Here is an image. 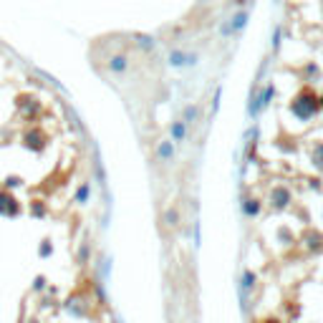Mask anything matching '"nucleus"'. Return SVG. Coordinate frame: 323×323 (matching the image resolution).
Segmentation results:
<instances>
[{
    "mask_svg": "<svg viewBox=\"0 0 323 323\" xmlns=\"http://www.w3.org/2000/svg\"><path fill=\"white\" fill-rule=\"evenodd\" d=\"M318 109H321L318 96H316L311 88H303V91H300V93L293 99V104H291V111H293L300 121H308L311 117H316V114H318Z\"/></svg>",
    "mask_w": 323,
    "mask_h": 323,
    "instance_id": "1",
    "label": "nucleus"
},
{
    "mask_svg": "<svg viewBox=\"0 0 323 323\" xmlns=\"http://www.w3.org/2000/svg\"><path fill=\"white\" fill-rule=\"evenodd\" d=\"M23 144L28 149H33V151H41V149H46V144H48V137H46L43 129L30 126V131H26V137H23Z\"/></svg>",
    "mask_w": 323,
    "mask_h": 323,
    "instance_id": "2",
    "label": "nucleus"
},
{
    "mask_svg": "<svg viewBox=\"0 0 323 323\" xmlns=\"http://www.w3.org/2000/svg\"><path fill=\"white\" fill-rule=\"evenodd\" d=\"M291 202H293V195H291V189H288V187L278 184V187H273V189H270V205L275 207V210H286Z\"/></svg>",
    "mask_w": 323,
    "mask_h": 323,
    "instance_id": "3",
    "label": "nucleus"
},
{
    "mask_svg": "<svg viewBox=\"0 0 323 323\" xmlns=\"http://www.w3.org/2000/svg\"><path fill=\"white\" fill-rule=\"evenodd\" d=\"M106 68H109L114 76H124V73L131 68V59H129L126 53H114V56H109V61H106Z\"/></svg>",
    "mask_w": 323,
    "mask_h": 323,
    "instance_id": "4",
    "label": "nucleus"
},
{
    "mask_svg": "<svg viewBox=\"0 0 323 323\" xmlns=\"http://www.w3.org/2000/svg\"><path fill=\"white\" fill-rule=\"evenodd\" d=\"M175 142L172 139H162L159 144H157V159H159V164H172L175 162Z\"/></svg>",
    "mask_w": 323,
    "mask_h": 323,
    "instance_id": "5",
    "label": "nucleus"
},
{
    "mask_svg": "<svg viewBox=\"0 0 323 323\" xmlns=\"http://www.w3.org/2000/svg\"><path fill=\"white\" fill-rule=\"evenodd\" d=\"M21 212V207H18V200L13 197V195H8V192H0V215H18Z\"/></svg>",
    "mask_w": 323,
    "mask_h": 323,
    "instance_id": "6",
    "label": "nucleus"
},
{
    "mask_svg": "<svg viewBox=\"0 0 323 323\" xmlns=\"http://www.w3.org/2000/svg\"><path fill=\"white\" fill-rule=\"evenodd\" d=\"M169 139L172 142H184L187 139V124L182 119H177V121L169 124Z\"/></svg>",
    "mask_w": 323,
    "mask_h": 323,
    "instance_id": "7",
    "label": "nucleus"
},
{
    "mask_svg": "<svg viewBox=\"0 0 323 323\" xmlns=\"http://www.w3.org/2000/svg\"><path fill=\"white\" fill-rule=\"evenodd\" d=\"M242 212H245V217H258L260 215V200L258 197H245Z\"/></svg>",
    "mask_w": 323,
    "mask_h": 323,
    "instance_id": "8",
    "label": "nucleus"
},
{
    "mask_svg": "<svg viewBox=\"0 0 323 323\" xmlns=\"http://www.w3.org/2000/svg\"><path fill=\"white\" fill-rule=\"evenodd\" d=\"M253 288H255V273H253V270H245V273H242V283H240V293L248 295Z\"/></svg>",
    "mask_w": 323,
    "mask_h": 323,
    "instance_id": "9",
    "label": "nucleus"
},
{
    "mask_svg": "<svg viewBox=\"0 0 323 323\" xmlns=\"http://www.w3.org/2000/svg\"><path fill=\"white\" fill-rule=\"evenodd\" d=\"M197 119H200V106L197 104H187L184 111H182V121L184 124H195Z\"/></svg>",
    "mask_w": 323,
    "mask_h": 323,
    "instance_id": "10",
    "label": "nucleus"
},
{
    "mask_svg": "<svg viewBox=\"0 0 323 323\" xmlns=\"http://www.w3.org/2000/svg\"><path fill=\"white\" fill-rule=\"evenodd\" d=\"M164 225H167V227H179V210H177V207H167V212H164Z\"/></svg>",
    "mask_w": 323,
    "mask_h": 323,
    "instance_id": "11",
    "label": "nucleus"
},
{
    "mask_svg": "<svg viewBox=\"0 0 323 323\" xmlns=\"http://www.w3.org/2000/svg\"><path fill=\"white\" fill-rule=\"evenodd\" d=\"M88 195H91V187H88V182H84V184L76 189V202H79V205H86Z\"/></svg>",
    "mask_w": 323,
    "mask_h": 323,
    "instance_id": "12",
    "label": "nucleus"
},
{
    "mask_svg": "<svg viewBox=\"0 0 323 323\" xmlns=\"http://www.w3.org/2000/svg\"><path fill=\"white\" fill-rule=\"evenodd\" d=\"M308 250H321L323 248V237L318 235V233H308Z\"/></svg>",
    "mask_w": 323,
    "mask_h": 323,
    "instance_id": "13",
    "label": "nucleus"
},
{
    "mask_svg": "<svg viewBox=\"0 0 323 323\" xmlns=\"http://www.w3.org/2000/svg\"><path fill=\"white\" fill-rule=\"evenodd\" d=\"M245 21H248V13H245V10H242V13H237L235 18H233V23H230V30L245 28Z\"/></svg>",
    "mask_w": 323,
    "mask_h": 323,
    "instance_id": "14",
    "label": "nucleus"
},
{
    "mask_svg": "<svg viewBox=\"0 0 323 323\" xmlns=\"http://www.w3.org/2000/svg\"><path fill=\"white\" fill-rule=\"evenodd\" d=\"M169 63H172V66H184V63H187V56H184L182 51H172V53H169Z\"/></svg>",
    "mask_w": 323,
    "mask_h": 323,
    "instance_id": "15",
    "label": "nucleus"
},
{
    "mask_svg": "<svg viewBox=\"0 0 323 323\" xmlns=\"http://www.w3.org/2000/svg\"><path fill=\"white\" fill-rule=\"evenodd\" d=\"M43 288H46V278H43V275H38V278H35V283H33V291H38V293H41Z\"/></svg>",
    "mask_w": 323,
    "mask_h": 323,
    "instance_id": "16",
    "label": "nucleus"
},
{
    "mask_svg": "<svg viewBox=\"0 0 323 323\" xmlns=\"http://www.w3.org/2000/svg\"><path fill=\"white\" fill-rule=\"evenodd\" d=\"M51 250H53V248L48 245V240H43V245H41V255H48Z\"/></svg>",
    "mask_w": 323,
    "mask_h": 323,
    "instance_id": "17",
    "label": "nucleus"
},
{
    "mask_svg": "<svg viewBox=\"0 0 323 323\" xmlns=\"http://www.w3.org/2000/svg\"><path fill=\"white\" fill-rule=\"evenodd\" d=\"M265 323H280V321H265Z\"/></svg>",
    "mask_w": 323,
    "mask_h": 323,
    "instance_id": "18",
    "label": "nucleus"
}]
</instances>
